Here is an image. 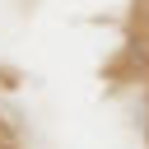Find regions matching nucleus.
I'll return each instance as SVG.
<instances>
[{
  "mask_svg": "<svg viewBox=\"0 0 149 149\" xmlns=\"http://www.w3.org/2000/svg\"><path fill=\"white\" fill-rule=\"evenodd\" d=\"M0 149H14V144H0Z\"/></svg>",
  "mask_w": 149,
  "mask_h": 149,
  "instance_id": "obj_1",
  "label": "nucleus"
}]
</instances>
